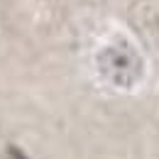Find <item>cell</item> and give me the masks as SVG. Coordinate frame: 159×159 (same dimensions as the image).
Listing matches in <instances>:
<instances>
[{
	"instance_id": "1",
	"label": "cell",
	"mask_w": 159,
	"mask_h": 159,
	"mask_svg": "<svg viewBox=\"0 0 159 159\" xmlns=\"http://www.w3.org/2000/svg\"><path fill=\"white\" fill-rule=\"evenodd\" d=\"M103 74H108L115 83H132L139 76V61L130 47H108L103 54Z\"/></svg>"
},
{
	"instance_id": "2",
	"label": "cell",
	"mask_w": 159,
	"mask_h": 159,
	"mask_svg": "<svg viewBox=\"0 0 159 159\" xmlns=\"http://www.w3.org/2000/svg\"><path fill=\"white\" fill-rule=\"evenodd\" d=\"M5 159H30V157H25V154H22L20 147L10 144V147H7V154H5Z\"/></svg>"
}]
</instances>
